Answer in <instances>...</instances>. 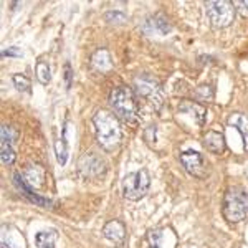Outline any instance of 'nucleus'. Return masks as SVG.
<instances>
[{
  "label": "nucleus",
  "instance_id": "f257e3e1",
  "mask_svg": "<svg viewBox=\"0 0 248 248\" xmlns=\"http://www.w3.org/2000/svg\"><path fill=\"white\" fill-rule=\"evenodd\" d=\"M93 124L99 146L106 151H114L119 146L123 138V131L121 126H119L118 118L113 113H109V111L101 109L94 114Z\"/></svg>",
  "mask_w": 248,
  "mask_h": 248
},
{
  "label": "nucleus",
  "instance_id": "f03ea898",
  "mask_svg": "<svg viewBox=\"0 0 248 248\" xmlns=\"http://www.w3.org/2000/svg\"><path fill=\"white\" fill-rule=\"evenodd\" d=\"M223 217L230 223H238L248 215V192L242 187H230L223 197Z\"/></svg>",
  "mask_w": 248,
  "mask_h": 248
},
{
  "label": "nucleus",
  "instance_id": "7ed1b4c3",
  "mask_svg": "<svg viewBox=\"0 0 248 248\" xmlns=\"http://www.w3.org/2000/svg\"><path fill=\"white\" fill-rule=\"evenodd\" d=\"M109 106L114 114L126 123H134L138 116V105H136L134 93L127 86H118L109 94Z\"/></svg>",
  "mask_w": 248,
  "mask_h": 248
},
{
  "label": "nucleus",
  "instance_id": "20e7f679",
  "mask_svg": "<svg viewBox=\"0 0 248 248\" xmlns=\"http://www.w3.org/2000/svg\"><path fill=\"white\" fill-rule=\"evenodd\" d=\"M151 187V177L146 169L129 174L123 182V194L129 201H139L147 194Z\"/></svg>",
  "mask_w": 248,
  "mask_h": 248
},
{
  "label": "nucleus",
  "instance_id": "39448f33",
  "mask_svg": "<svg viewBox=\"0 0 248 248\" xmlns=\"http://www.w3.org/2000/svg\"><path fill=\"white\" fill-rule=\"evenodd\" d=\"M207 9H209L210 22L214 23V27H218V29L229 27L235 18V7L229 0L209 2L207 3Z\"/></svg>",
  "mask_w": 248,
  "mask_h": 248
},
{
  "label": "nucleus",
  "instance_id": "423d86ee",
  "mask_svg": "<svg viewBox=\"0 0 248 248\" xmlns=\"http://www.w3.org/2000/svg\"><path fill=\"white\" fill-rule=\"evenodd\" d=\"M181 162L190 175L197 179H207L209 175V164L205 157L197 151H184L181 154Z\"/></svg>",
  "mask_w": 248,
  "mask_h": 248
},
{
  "label": "nucleus",
  "instance_id": "0eeeda50",
  "mask_svg": "<svg viewBox=\"0 0 248 248\" xmlns=\"http://www.w3.org/2000/svg\"><path fill=\"white\" fill-rule=\"evenodd\" d=\"M147 245H149V248H175L177 237H175L174 230L169 229V227L154 229L147 233Z\"/></svg>",
  "mask_w": 248,
  "mask_h": 248
},
{
  "label": "nucleus",
  "instance_id": "6e6552de",
  "mask_svg": "<svg viewBox=\"0 0 248 248\" xmlns=\"http://www.w3.org/2000/svg\"><path fill=\"white\" fill-rule=\"evenodd\" d=\"M134 88L139 96L151 99V101H157L159 105V101H161V85H159L157 79L144 75V77L134 79Z\"/></svg>",
  "mask_w": 248,
  "mask_h": 248
},
{
  "label": "nucleus",
  "instance_id": "1a4fd4ad",
  "mask_svg": "<svg viewBox=\"0 0 248 248\" xmlns=\"http://www.w3.org/2000/svg\"><path fill=\"white\" fill-rule=\"evenodd\" d=\"M0 151H2V162L5 166H12L15 162V149L14 144L17 141V131L14 127L3 124L2 126V138H0Z\"/></svg>",
  "mask_w": 248,
  "mask_h": 248
},
{
  "label": "nucleus",
  "instance_id": "9d476101",
  "mask_svg": "<svg viewBox=\"0 0 248 248\" xmlns=\"http://www.w3.org/2000/svg\"><path fill=\"white\" fill-rule=\"evenodd\" d=\"M106 170V164L99 157L98 154H86L81 157L79 161V172L81 175H85L88 179H93V177H99L101 174H105Z\"/></svg>",
  "mask_w": 248,
  "mask_h": 248
},
{
  "label": "nucleus",
  "instance_id": "9b49d317",
  "mask_svg": "<svg viewBox=\"0 0 248 248\" xmlns=\"http://www.w3.org/2000/svg\"><path fill=\"white\" fill-rule=\"evenodd\" d=\"M103 235L119 247L126 243V227H124V223L119 222V220H111V222H108L106 225L103 227Z\"/></svg>",
  "mask_w": 248,
  "mask_h": 248
},
{
  "label": "nucleus",
  "instance_id": "f8f14e48",
  "mask_svg": "<svg viewBox=\"0 0 248 248\" xmlns=\"http://www.w3.org/2000/svg\"><path fill=\"white\" fill-rule=\"evenodd\" d=\"M14 181H15V186L20 189V192H22L30 202L37 203V205H42V207H51V201H48V199L42 197V195L35 194V192L29 187V184H27L25 179H23L20 174H14Z\"/></svg>",
  "mask_w": 248,
  "mask_h": 248
},
{
  "label": "nucleus",
  "instance_id": "ddd939ff",
  "mask_svg": "<svg viewBox=\"0 0 248 248\" xmlns=\"http://www.w3.org/2000/svg\"><path fill=\"white\" fill-rule=\"evenodd\" d=\"M144 31L149 35H167L170 31V23L169 20H167L164 15H154V17H151L149 20L146 22V25H144Z\"/></svg>",
  "mask_w": 248,
  "mask_h": 248
},
{
  "label": "nucleus",
  "instance_id": "4468645a",
  "mask_svg": "<svg viewBox=\"0 0 248 248\" xmlns=\"http://www.w3.org/2000/svg\"><path fill=\"white\" fill-rule=\"evenodd\" d=\"M179 111L184 114H189L195 121V124H199V126H202L207 119V109L202 105L194 103V101H182L181 105H179Z\"/></svg>",
  "mask_w": 248,
  "mask_h": 248
},
{
  "label": "nucleus",
  "instance_id": "2eb2a0df",
  "mask_svg": "<svg viewBox=\"0 0 248 248\" xmlns=\"http://www.w3.org/2000/svg\"><path fill=\"white\" fill-rule=\"evenodd\" d=\"M203 146L212 154H223L225 153V138L218 131H209L203 134Z\"/></svg>",
  "mask_w": 248,
  "mask_h": 248
},
{
  "label": "nucleus",
  "instance_id": "dca6fc26",
  "mask_svg": "<svg viewBox=\"0 0 248 248\" xmlns=\"http://www.w3.org/2000/svg\"><path fill=\"white\" fill-rule=\"evenodd\" d=\"M229 124L240 133L243 139V146L248 151V118L242 113H233L229 118Z\"/></svg>",
  "mask_w": 248,
  "mask_h": 248
},
{
  "label": "nucleus",
  "instance_id": "f3484780",
  "mask_svg": "<svg viewBox=\"0 0 248 248\" xmlns=\"http://www.w3.org/2000/svg\"><path fill=\"white\" fill-rule=\"evenodd\" d=\"M23 179H25L27 182H30V186L37 187V186H42V182L45 181V172L40 166H35V164H31V166L27 167L25 174H23Z\"/></svg>",
  "mask_w": 248,
  "mask_h": 248
},
{
  "label": "nucleus",
  "instance_id": "a211bd4d",
  "mask_svg": "<svg viewBox=\"0 0 248 248\" xmlns=\"http://www.w3.org/2000/svg\"><path fill=\"white\" fill-rule=\"evenodd\" d=\"M57 233L53 230H43L35 235V245L38 248H55Z\"/></svg>",
  "mask_w": 248,
  "mask_h": 248
},
{
  "label": "nucleus",
  "instance_id": "6ab92c4d",
  "mask_svg": "<svg viewBox=\"0 0 248 248\" xmlns=\"http://www.w3.org/2000/svg\"><path fill=\"white\" fill-rule=\"evenodd\" d=\"M91 63L96 70L99 71H108L111 68V57L108 53V50H98L91 58Z\"/></svg>",
  "mask_w": 248,
  "mask_h": 248
},
{
  "label": "nucleus",
  "instance_id": "aec40b11",
  "mask_svg": "<svg viewBox=\"0 0 248 248\" xmlns=\"http://www.w3.org/2000/svg\"><path fill=\"white\" fill-rule=\"evenodd\" d=\"M2 245L5 248H25V240L20 235V232L17 230L15 235L7 233V230L3 229V235H2Z\"/></svg>",
  "mask_w": 248,
  "mask_h": 248
},
{
  "label": "nucleus",
  "instance_id": "412c9836",
  "mask_svg": "<svg viewBox=\"0 0 248 248\" xmlns=\"http://www.w3.org/2000/svg\"><path fill=\"white\" fill-rule=\"evenodd\" d=\"M35 75H37V79L42 85H48L51 81V70L50 65L45 62H38L37 66H35Z\"/></svg>",
  "mask_w": 248,
  "mask_h": 248
},
{
  "label": "nucleus",
  "instance_id": "4be33fe9",
  "mask_svg": "<svg viewBox=\"0 0 248 248\" xmlns=\"http://www.w3.org/2000/svg\"><path fill=\"white\" fill-rule=\"evenodd\" d=\"M55 151H57L58 164L60 166H65V164L68 162V144H66L65 136L57 141V144H55Z\"/></svg>",
  "mask_w": 248,
  "mask_h": 248
},
{
  "label": "nucleus",
  "instance_id": "5701e85b",
  "mask_svg": "<svg viewBox=\"0 0 248 248\" xmlns=\"http://www.w3.org/2000/svg\"><path fill=\"white\" fill-rule=\"evenodd\" d=\"M12 81H14V86L17 88L18 91H25V93H30V90H31V83H30V79L25 77V75H22V73L14 75V78H12Z\"/></svg>",
  "mask_w": 248,
  "mask_h": 248
},
{
  "label": "nucleus",
  "instance_id": "b1692460",
  "mask_svg": "<svg viewBox=\"0 0 248 248\" xmlns=\"http://www.w3.org/2000/svg\"><path fill=\"white\" fill-rule=\"evenodd\" d=\"M195 94H197L199 99H202V101H207V99H212V96H214V91H212L210 86H201L199 90H195Z\"/></svg>",
  "mask_w": 248,
  "mask_h": 248
},
{
  "label": "nucleus",
  "instance_id": "393cba45",
  "mask_svg": "<svg viewBox=\"0 0 248 248\" xmlns=\"http://www.w3.org/2000/svg\"><path fill=\"white\" fill-rule=\"evenodd\" d=\"M2 55H3V57L22 58V57H23V51L20 50V48H17V46H10V48H7V50H3V51H2Z\"/></svg>",
  "mask_w": 248,
  "mask_h": 248
},
{
  "label": "nucleus",
  "instance_id": "a878e982",
  "mask_svg": "<svg viewBox=\"0 0 248 248\" xmlns=\"http://www.w3.org/2000/svg\"><path fill=\"white\" fill-rule=\"evenodd\" d=\"M65 79H66V88L71 86V65L66 63L65 65Z\"/></svg>",
  "mask_w": 248,
  "mask_h": 248
}]
</instances>
